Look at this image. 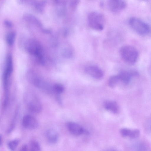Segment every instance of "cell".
Returning a JSON list of instances; mask_svg holds the SVG:
<instances>
[{
  "label": "cell",
  "instance_id": "obj_1",
  "mask_svg": "<svg viewBox=\"0 0 151 151\" xmlns=\"http://www.w3.org/2000/svg\"><path fill=\"white\" fill-rule=\"evenodd\" d=\"M25 48L29 54L35 57L39 63L45 64L42 47L38 40L33 38L29 39L26 42Z\"/></svg>",
  "mask_w": 151,
  "mask_h": 151
},
{
  "label": "cell",
  "instance_id": "obj_2",
  "mask_svg": "<svg viewBox=\"0 0 151 151\" xmlns=\"http://www.w3.org/2000/svg\"><path fill=\"white\" fill-rule=\"evenodd\" d=\"M27 78L30 83L38 88L48 93L53 91L52 86L47 82L36 72L29 71L27 74Z\"/></svg>",
  "mask_w": 151,
  "mask_h": 151
},
{
  "label": "cell",
  "instance_id": "obj_3",
  "mask_svg": "<svg viewBox=\"0 0 151 151\" xmlns=\"http://www.w3.org/2000/svg\"><path fill=\"white\" fill-rule=\"evenodd\" d=\"M119 52L123 60L129 64H133L136 62L138 57V52L134 47L125 45L120 49Z\"/></svg>",
  "mask_w": 151,
  "mask_h": 151
},
{
  "label": "cell",
  "instance_id": "obj_4",
  "mask_svg": "<svg viewBox=\"0 0 151 151\" xmlns=\"http://www.w3.org/2000/svg\"><path fill=\"white\" fill-rule=\"evenodd\" d=\"M129 23L132 29L137 33L141 35H146L150 32L149 25L141 19L134 17L130 18Z\"/></svg>",
  "mask_w": 151,
  "mask_h": 151
},
{
  "label": "cell",
  "instance_id": "obj_5",
  "mask_svg": "<svg viewBox=\"0 0 151 151\" xmlns=\"http://www.w3.org/2000/svg\"><path fill=\"white\" fill-rule=\"evenodd\" d=\"M88 24L91 28L97 31L102 30L104 27V18L103 15L97 12H92L88 16Z\"/></svg>",
  "mask_w": 151,
  "mask_h": 151
},
{
  "label": "cell",
  "instance_id": "obj_6",
  "mask_svg": "<svg viewBox=\"0 0 151 151\" xmlns=\"http://www.w3.org/2000/svg\"><path fill=\"white\" fill-rule=\"evenodd\" d=\"M27 102L29 109L32 112L36 114L40 113L42 109V103L36 96L30 94L27 98Z\"/></svg>",
  "mask_w": 151,
  "mask_h": 151
},
{
  "label": "cell",
  "instance_id": "obj_7",
  "mask_svg": "<svg viewBox=\"0 0 151 151\" xmlns=\"http://www.w3.org/2000/svg\"><path fill=\"white\" fill-rule=\"evenodd\" d=\"M109 9L114 12H118L124 9L126 7V2L121 0H110L107 1Z\"/></svg>",
  "mask_w": 151,
  "mask_h": 151
},
{
  "label": "cell",
  "instance_id": "obj_8",
  "mask_svg": "<svg viewBox=\"0 0 151 151\" xmlns=\"http://www.w3.org/2000/svg\"><path fill=\"white\" fill-rule=\"evenodd\" d=\"M67 127L69 131L72 134L79 136L83 134H88V132L78 124L73 122H69Z\"/></svg>",
  "mask_w": 151,
  "mask_h": 151
},
{
  "label": "cell",
  "instance_id": "obj_9",
  "mask_svg": "<svg viewBox=\"0 0 151 151\" xmlns=\"http://www.w3.org/2000/svg\"><path fill=\"white\" fill-rule=\"evenodd\" d=\"M85 70L88 75L96 79H101L103 77L104 73L103 71L96 65L88 66L85 68Z\"/></svg>",
  "mask_w": 151,
  "mask_h": 151
},
{
  "label": "cell",
  "instance_id": "obj_10",
  "mask_svg": "<svg viewBox=\"0 0 151 151\" xmlns=\"http://www.w3.org/2000/svg\"><path fill=\"white\" fill-rule=\"evenodd\" d=\"M23 126L26 128L29 129H34L38 126V122L34 117L30 115L24 116L23 120Z\"/></svg>",
  "mask_w": 151,
  "mask_h": 151
},
{
  "label": "cell",
  "instance_id": "obj_11",
  "mask_svg": "<svg viewBox=\"0 0 151 151\" xmlns=\"http://www.w3.org/2000/svg\"><path fill=\"white\" fill-rule=\"evenodd\" d=\"M119 132L121 135L122 137L132 139L138 137L140 134V131L138 129H131L127 128H121Z\"/></svg>",
  "mask_w": 151,
  "mask_h": 151
},
{
  "label": "cell",
  "instance_id": "obj_12",
  "mask_svg": "<svg viewBox=\"0 0 151 151\" xmlns=\"http://www.w3.org/2000/svg\"><path fill=\"white\" fill-rule=\"evenodd\" d=\"M137 75V73L135 72L123 71L120 72L117 75L119 82L124 84H127L130 82L132 77Z\"/></svg>",
  "mask_w": 151,
  "mask_h": 151
},
{
  "label": "cell",
  "instance_id": "obj_13",
  "mask_svg": "<svg viewBox=\"0 0 151 151\" xmlns=\"http://www.w3.org/2000/svg\"><path fill=\"white\" fill-rule=\"evenodd\" d=\"M104 106L106 110L115 114L119 111V107L117 103L114 101L108 100L105 102Z\"/></svg>",
  "mask_w": 151,
  "mask_h": 151
},
{
  "label": "cell",
  "instance_id": "obj_14",
  "mask_svg": "<svg viewBox=\"0 0 151 151\" xmlns=\"http://www.w3.org/2000/svg\"><path fill=\"white\" fill-rule=\"evenodd\" d=\"M46 137L48 142L51 144L56 143L59 139V135L58 132L52 129H49L47 131Z\"/></svg>",
  "mask_w": 151,
  "mask_h": 151
},
{
  "label": "cell",
  "instance_id": "obj_15",
  "mask_svg": "<svg viewBox=\"0 0 151 151\" xmlns=\"http://www.w3.org/2000/svg\"><path fill=\"white\" fill-rule=\"evenodd\" d=\"M26 18L27 20L35 25L38 27L40 28L43 32H50V31L47 30L43 28L42 24L41 21L34 16L31 14H28L26 16Z\"/></svg>",
  "mask_w": 151,
  "mask_h": 151
},
{
  "label": "cell",
  "instance_id": "obj_16",
  "mask_svg": "<svg viewBox=\"0 0 151 151\" xmlns=\"http://www.w3.org/2000/svg\"><path fill=\"white\" fill-rule=\"evenodd\" d=\"M13 68L12 58L10 54L8 55L6 60V66L4 75V80L6 81L10 75Z\"/></svg>",
  "mask_w": 151,
  "mask_h": 151
},
{
  "label": "cell",
  "instance_id": "obj_17",
  "mask_svg": "<svg viewBox=\"0 0 151 151\" xmlns=\"http://www.w3.org/2000/svg\"><path fill=\"white\" fill-rule=\"evenodd\" d=\"M132 149L133 151H146L147 147L143 142H138L133 145Z\"/></svg>",
  "mask_w": 151,
  "mask_h": 151
},
{
  "label": "cell",
  "instance_id": "obj_18",
  "mask_svg": "<svg viewBox=\"0 0 151 151\" xmlns=\"http://www.w3.org/2000/svg\"><path fill=\"white\" fill-rule=\"evenodd\" d=\"M35 1V2H34V5L36 9L40 12H42L45 5V1Z\"/></svg>",
  "mask_w": 151,
  "mask_h": 151
},
{
  "label": "cell",
  "instance_id": "obj_19",
  "mask_svg": "<svg viewBox=\"0 0 151 151\" xmlns=\"http://www.w3.org/2000/svg\"><path fill=\"white\" fill-rule=\"evenodd\" d=\"M119 82V81L117 75L113 76L109 80V85L110 87L113 88L116 86Z\"/></svg>",
  "mask_w": 151,
  "mask_h": 151
},
{
  "label": "cell",
  "instance_id": "obj_20",
  "mask_svg": "<svg viewBox=\"0 0 151 151\" xmlns=\"http://www.w3.org/2000/svg\"><path fill=\"white\" fill-rule=\"evenodd\" d=\"M53 90L56 94H60L65 91V88L63 85L58 83L55 84L52 86Z\"/></svg>",
  "mask_w": 151,
  "mask_h": 151
},
{
  "label": "cell",
  "instance_id": "obj_21",
  "mask_svg": "<svg viewBox=\"0 0 151 151\" xmlns=\"http://www.w3.org/2000/svg\"><path fill=\"white\" fill-rule=\"evenodd\" d=\"M15 37V33L13 32H10L7 34L6 37V40L9 45L11 46L13 45Z\"/></svg>",
  "mask_w": 151,
  "mask_h": 151
},
{
  "label": "cell",
  "instance_id": "obj_22",
  "mask_svg": "<svg viewBox=\"0 0 151 151\" xmlns=\"http://www.w3.org/2000/svg\"><path fill=\"white\" fill-rule=\"evenodd\" d=\"M40 146L38 142L34 141L30 143L29 151H40Z\"/></svg>",
  "mask_w": 151,
  "mask_h": 151
},
{
  "label": "cell",
  "instance_id": "obj_23",
  "mask_svg": "<svg viewBox=\"0 0 151 151\" xmlns=\"http://www.w3.org/2000/svg\"><path fill=\"white\" fill-rule=\"evenodd\" d=\"M19 143L17 140H15L10 142L8 144V146L10 149L12 151H14L16 149Z\"/></svg>",
  "mask_w": 151,
  "mask_h": 151
},
{
  "label": "cell",
  "instance_id": "obj_24",
  "mask_svg": "<svg viewBox=\"0 0 151 151\" xmlns=\"http://www.w3.org/2000/svg\"><path fill=\"white\" fill-rule=\"evenodd\" d=\"M79 1H72L70 3V7L73 10H74L76 8L77 5L79 3Z\"/></svg>",
  "mask_w": 151,
  "mask_h": 151
},
{
  "label": "cell",
  "instance_id": "obj_25",
  "mask_svg": "<svg viewBox=\"0 0 151 151\" xmlns=\"http://www.w3.org/2000/svg\"><path fill=\"white\" fill-rule=\"evenodd\" d=\"M60 95L59 94H56V98L60 105H62V101Z\"/></svg>",
  "mask_w": 151,
  "mask_h": 151
},
{
  "label": "cell",
  "instance_id": "obj_26",
  "mask_svg": "<svg viewBox=\"0 0 151 151\" xmlns=\"http://www.w3.org/2000/svg\"><path fill=\"white\" fill-rule=\"evenodd\" d=\"M28 147L26 145H23L22 147L21 151H28Z\"/></svg>",
  "mask_w": 151,
  "mask_h": 151
},
{
  "label": "cell",
  "instance_id": "obj_27",
  "mask_svg": "<svg viewBox=\"0 0 151 151\" xmlns=\"http://www.w3.org/2000/svg\"><path fill=\"white\" fill-rule=\"evenodd\" d=\"M5 24L6 26L8 27L11 26L12 24L9 21H6L5 22Z\"/></svg>",
  "mask_w": 151,
  "mask_h": 151
},
{
  "label": "cell",
  "instance_id": "obj_28",
  "mask_svg": "<svg viewBox=\"0 0 151 151\" xmlns=\"http://www.w3.org/2000/svg\"><path fill=\"white\" fill-rule=\"evenodd\" d=\"M104 151H116L115 150L113 149H109L107 150H106Z\"/></svg>",
  "mask_w": 151,
  "mask_h": 151
},
{
  "label": "cell",
  "instance_id": "obj_29",
  "mask_svg": "<svg viewBox=\"0 0 151 151\" xmlns=\"http://www.w3.org/2000/svg\"><path fill=\"white\" fill-rule=\"evenodd\" d=\"M1 136L0 135V145L1 144Z\"/></svg>",
  "mask_w": 151,
  "mask_h": 151
}]
</instances>
